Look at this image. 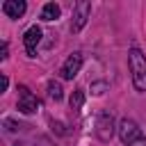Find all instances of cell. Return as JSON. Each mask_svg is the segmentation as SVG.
Here are the masks:
<instances>
[{
  "instance_id": "obj_10",
  "label": "cell",
  "mask_w": 146,
  "mask_h": 146,
  "mask_svg": "<svg viewBox=\"0 0 146 146\" xmlns=\"http://www.w3.org/2000/svg\"><path fill=\"white\" fill-rule=\"evenodd\" d=\"M71 110H75V112H80V107H82V103H84V91L82 89H75L73 94H71Z\"/></svg>"
},
{
  "instance_id": "obj_1",
  "label": "cell",
  "mask_w": 146,
  "mask_h": 146,
  "mask_svg": "<svg viewBox=\"0 0 146 146\" xmlns=\"http://www.w3.org/2000/svg\"><path fill=\"white\" fill-rule=\"evenodd\" d=\"M128 66L132 73V84L137 91H146V55L139 48H130L128 52Z\"/></svg>"
},
{
  "instance_id": "obj_9",
  "label": "cell",
  "mask_w": 146,
  "mask_h": 146,
  "mask_svg": "<svg viewBox=\"0 0 146 146\" xmlns=\"http://www.w3.org/2000/svg\"><path fill=\"white\" fill-rule=\"evenodd\" d=\"M59 5H55V2H46L43 5V9H41V18L43 21H57L59 18Z\"/></svg>"
},
{
  "instance_id": "obj_5",
  "label": "cell",
  "mask_w": 146,
  "mask_h": 146,
  "mask_svg": "<svg viewBox=\"0 0 146 146\" xmlns=\"http://www.w3.org/2000/svg\"><path fill=\"white\" fill-rule=\"evenodd\" d=\"M82 52H71L68 57H66V62L62 64V68H59V73H62V78L64 80H73L78 73H80V68H82Z\"/></svg>"
},
{
  "instance_id": "obj_8",
  "label": "cell",
  "mask_w": 146,
  "mask_h": 146,
  "mask_svg": "<svg viewBox=\"0 0 146 146\" xmlns=\"http://www.w3.org/2000/svg\"><path fill=\"white\" fill-rule=\"evenodd\" d=\"M25 9H27V5H25L23 0H7V2L2 5V11H5L9 18H21V16L25 14Z\"/></svg>"
},
{
  "instance_id": "obj_13",
  "label": "cell",
  "mask_w": 146,
  "mask_h": 146,
  "mask_svg": "<svg viewBox=\"0 0 146 146\" xmlns=\"http://www.w3.org/2000/svg\"><path fill=\"white\" fill-rule=\"evenodd\" d=\"M7 87H9V78H7V75H2V91H5Z\"/></svg>"
},
{
  "instance_id": "obj_4",
  "label": "cell",
  "mask_w": 146,
  "mask_h": 146,
  "mask_svg": "<svg viewBox=\"0 0 146 146\" xmlns=\"http://www.w3.org/2000/svg\"><path fill=\"white\" fill-rule=\"evenodd\" d=\"M39 110V100H36V96L27 89V87H18V112H23V114H34Z\"/></svg>"
},
{
  "instance_id": "obj_2",
  "label": "cell",
  "mask_w": 146,
  "mask_h": 146,
  "mask_svg": "<svg viewBox=\"0 0 146 146\" xmlns=\"http://www.w3.org/2000/svg\"><path fill=\"white\" fill-rule=\"evenodd\" d=\"M119 137L125 146H146V137L132 119H123L119 123Z\"/></svg>"
},
{
  "instance_id": "obj_3",
  "label": "cell",
  "mask_w": 146,
  "mask_h": 146,
  "mask_svg": "<svg viewBox=\"0 0 146 146\" xmlns=\"http://www.w3.org/2000/svg\"><path fill=\"white\" fill-rule=\"evenodd\" d=\"M89 14H91V5H89L87 0L75 2V7H73V18H71V32H80V30L87 25Z\"/></svg>"
},
{
  "instance_id": "obj_7",
  "label": "cell",
  "mask_w": 146,
  "mask_h": 146,
  "mask_svg": "<svg viewBox=\"0 0 146 146\" xmlns=\"http://www.w3.org/2000/svg\"><path fill=\"white\" fill-rule=\"evenodd\" d=\"M39 41H41V27H39V25H32V27L23 34V43H25V50H27L30 57L36 55V46H39Z\"/></svg>"
},
{
  "instance_id": "obj_12",
  "label": "cell",
  "mask_w": 146,
  "mask_h": 146,
  "mask_svg": "<svg viewBox=\"0 0 146 146\" xmlns=\"http://www.w3.org/2000/svg\"><path fill=\"white\" fill-rule=\"evenodd\" d=\"M7 50H9V46L2 43V48H0V59H7Z\"/></svg>"
},
{
  "instance_id": "obj_6",
  "label": "cell",
  "mask_w": 146,
  "mask_h": 146,
  "mask_svg": "<svg viewBox=\"0 0 146 146\" xmlns=\"http://www.w3.org/2000/svg\"><path fill=\"white\" fill-rule=\"evenodd\" d=\"M112 135H114V119H112V114H100L98 123H96V137L100 141H110Z\"/></svg>"
},
{
  "instance_id": "obj_11",
  "label": "cell",
  "mask_w": 146,
  "mask_h": 146,
  "mask_svg": "<svg viewBox=\"0 0 146 146\" xmlns=\"http://www.w3.org/2000/svg\"><path fill=\"white\" fill-rule=\"evenodd\" d=\"M48 96H50L52 100H62V96H64V94H62V84L55 82V80H50V82H48Z\"/></svg>"
}]
</instances>
